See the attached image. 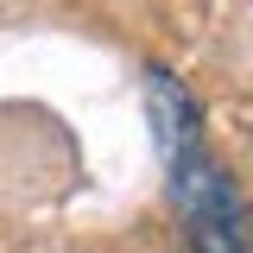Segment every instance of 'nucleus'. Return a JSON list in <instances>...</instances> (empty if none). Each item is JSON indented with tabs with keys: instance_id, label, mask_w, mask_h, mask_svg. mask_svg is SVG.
<instances>
[{
	"instance_id": "obj_1",
	"label": "nucleus",
	"mask_w": 253,
	"mask_h": 253,
	"mask_svg": "<svg viewBox=\"0 0 253 253\" xmlns=\"http://www.w3.org/2000/svg\"><path fill=\"white\" fill-rule=\"evenodd\" d=\"M146 114H152V133H158L165 165L184 158L190 146H203V133H196V101H190V89L171 76V70H146Z\"/></svg>"
},
{
	"instance_id": "obj_2",
	"label": "nucleus",
	"mask_w": 253,
	"mask_h": 253,
	"mask_svg": "<svg viewBox=\"0 0 253 253\" xmlns=\"http://www.w3.org/2000/svg\"><path fill=\"white\" fill-rule=\"evenodd\" d=\"M241 253H253V209H241Z\"/></svg>"
}]
</instances>
